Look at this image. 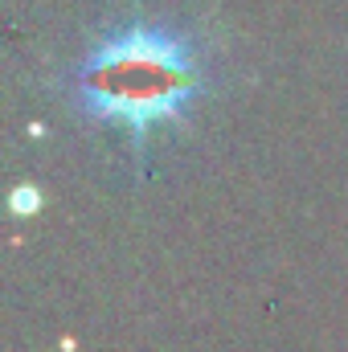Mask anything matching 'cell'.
Listing matches in <instances>:
<instances>
[{
    "instance_id": "obj_2",
    "label": "cell",
    "mask_w": 348,
    "mask_h": 352,
    "mask_svg": "<svg viewBox=\"0 0 348 352\" xmlns=\"http://www.w3.org/2000/svg\"><path fill=\"white\" fill-rule=\"evenodd\" d=\"M8 209H12L17 217H33V213L41 209V188H37V184H17V188L8 192Z\"/></svg>"
},
{
    "instance_id": "obj_1",
    "label": "cell",
    "mask_w": 348,
    "mask_h": 352,
    "mask_svg": "<svg viewBox=\"0 0 348 352\" xmlns=\"http://www.w3.org/2000/svg\"><path fill=\"white\" fill-rule=\"evenodd\" d=\"M205 87L193 37L173 25L131 21L111 29L74 70V98L90 119L119 123L135 152L156 123L184 119L188 102Z\"/></svg>"
}]
</instances>
